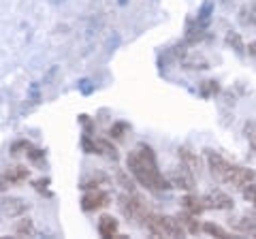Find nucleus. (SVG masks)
I'll return each instance as SVG.
<instances>
[{"label": "nucleus", "mask_w": 256, "mask_h": 239, "mask_svg": "<svg viewBox=\"0 0 256 239\" xmlns=\"http://www.w3.org/2000/svg\"><path fill=\"white\" fill-rule=\"evenodd\" d=\"M126 166H128V171L134 175V180H137L141 186H146L150 190H166V188H171V182L166 178H162V173H160V169H158L154 150H152L150 146H146V143L137 146L130 154L126 156Z\"/></svg>", "instance_id": "nucleus-1"}, {"label": "nucleus", "mask_w": 256, "mask_h": 239, "mask_svg": "<svg viewBox=\"0 0 256 239\" xmlns=\"http://www.w3.org/2000/svg\"><path fill=\"white\" fill-rule=\"evenodd\" d=\"M143 226L154 237H184L186 230L180 224L178 218L173 216H158V214H148V218L143 220Z\"/></svg>", "instance_id": "nucleus-2"}, {"label": "nucleus", "mask_w": 256, "mask_h": 239, "mask_svg": "<svg viewBox=\"0 0 256 239\" xmlns=\"http://www.w3.org/2000/svg\"><path fill=\"white\" fill-rule=\"evenodd\" d=\"M120 210H122L124 214V218L126 220H132V222H137V220H146L148 218V205L143 203V198L139 196H134V194H124V196H120Z\"/></svg>", "instance_id": "nucleus-3"}, {"label": "nucleus", "mask_w": 256, "mask_h": 239, "mask_svg": "<svg viewBox=\"0 0 256 239\" xmlns=\"http://www.w3.org/2000/svg\"><path fill=\"white\" fill-rule=\"evenodd\" d=\"M207 162H210V171H212L214 178L226 184L228 173H230V166H233V164L224 160V158L218 152H207Z\"/></svg>", "instance_id": "nucleus-4"}, {"label": "nucleus", "mask_w": 256, "mask_h": 239, "mask_svg": "<svg viewBox=\"0 0 256 239\" xmlns=\"http://www.w3.org/2000/svg\"><path fill=\"white\" fill-rule=\"evenodd\" d=\"M250 182H256V173L252 169H246V166H237L233 164L230 166V173H228V180H226V184L230 186H235L242 190L244 186H248Z\"/></svg>", "instance_id": "nucleus-5"}, {"label": "nucleus", "mask_w": 256, "mask_h": 239, "mask_svg": "<svg viewBox=\"0 0 256 239\" xmlns=\"http://www.w3.org/2000/svg\"><path fill=\"white\" fill-rule=\"evenodd\" d=\"M205 207H212V210H233V198L222 190H212L203 196Z\"/></svg>", "instance_id": "nucleus-6"}, {"label": "nucleus", "mask_w": 256, "mask_h": 239, "mask_svg": "<svg viewBox=\"0 0 256 239\" xmlns=\"http://www.w3.org/2000/svg\"><path fill=\"white\" fill-rule=\"evenodd\" d=\"M169 182H171V186H178V188H184V190H192L194 188V173L184 164V166H178V169L171 173Z\"/></svg>", "instance_id": "nucleus-7"}, {"label": "nucleus", "mask_w": 256, "mask_h": 239, "mask_svg": "<svg viewBox=\"0 0 256 239\" xmlns=\"http://www.w3.org/2000/svg\"><path fill=\"white\" fill-rule=\"evenodd\" d=\"M107 203H109V194L105 190H96V188L82 198V207L86 212H96V210H100V207H105Z\"/></svg>", "instance_id": "nucleus-8"}, {"label": "nucleus", "mask_w": 256, "mask_h": 239, "mask_svg": "<svg viewBox=\"0 0 256 239\" xmlns=\"http://www.w3.org/2000/svg\"><path fill=\"white\" fill-rule=\"evenodd\" d=\"M233 226L242 235L256 237V214H242V216H237L235 222H233Z\"/></svg>", "instance_id": "nucleus-9"}, {"label": "nucleus", "mask_w": 256, "mask_h": 239, "mask_svg": "<svg viewBox=\"0 0 256 239\" xmlns=\"http://www.w3.org/2000/svg\"><path fill=\"white\" fill-rule=\"evenodd\" d=\"M0 212L9 218H15V216H22L26 212V203L22 198H15V196H9V198H2L0 201Z\"/></svg>", "instance_id": "nucleus-10"}, {"label": "nucleus", "mask_w": 256, "mask_h": 239, "mask_svg": "<svg viewBox=\"0 0 256 239\" xmlns=\"http://www.w3.org/2000/svg\"><path fill=\"white\" fill-rule=\"evenodd\" d=\"M182 207H184V212L192 214V216H198V214H203L207 210L205 203H203V196H194V194L184 196L182 198Z\"/></svg>", "instance_id": "nucleus-11"}, {"label": "nucleus", "mask_w": 256, "mask_h": 239, "mask_svg": "<svg viewBox=\"0 0 256 239\" xmlns=\"http://www.w3.org/2000/svg\"><path fill=\"white\" fill-rule=\"evenodd\" d=\"M180 158L184 160V164L188 166V169L192 171V173H201V169H203V164H201V158H198L192 150H188V148H180Z\"/></svg>", "instance_id": "nucleus-12"}, {"label": "nucleus", "mask_w": 256, "mask_h": 239, "mask_svg": "<svg viewBox=\"0 0 256 239\" xmlns=\"http://www.w3.org/2000/svg\"><path fill=\"white\" fill-rule=\"evenodd\" d=\"M98 233L100 237H118V220L111 216H102L98 220Z\"/></svg>", "instance_id": "nucleus-13"}, {"label": "nucleus", "mask_w": 256, "mask_h": 239, "mask_svg": "<svg viewBox=\"0 0 256 239\" xmlns=\"http://www.w3.org/2000/svg\"><path fill=\"white\" fill-rule=\"evenodd\" d=\"M180 220V224L184 226V230H186V233H198V224H196V216H192V214H188V212H184V214H178V216H175Z\"/></svg>", "instance_id": "nucleus-14"}, {"label": "nucleus", "mask_w": 256, "mask_h": 239, "mask_svg": "<svg viewBox=\"0 0 256 239\" xmlns=\"http://www.w3.org/2000/svg\"><path fill=\"white\" fill-rule=\"evenodd\" d=\"M6 180H9V184H20L28 178V169L26 166H9V169L4 171Z\"/></svg>", "instance_id": "nucleus-15"}, {"label": "nucleus", "mask_w": 256, "mask_h": 239, "mask_svg": "<svg viewBox=\"0 0 256 239\" xmlns=\"http://www.w3.org/2000/svg\"><path fill=\"white\" fill-rule=\"evenodd\" d=\"M203 230L207 235H214V237H222V239H226L228 237V233L224 230L222 226H218V224H212V222H207V224H203Z\"/></svg>", "instance_id": "nucleus-16"}, {"label": "nucleus", "mask_w": 256, "mask_h": 239, "mask_svg": "<svg viewBox=\"0 0 256 239\" xmlns=\"http://www.w3.org/2000/svg\"><path fill=\"white\" fill-rule=\"evenodd\" d=\"M242 194H244V198L248 203H254V207H256V182H250L248 186H244Z\"/></svg>", "instance_id": "nucleus-17"}, {"label": "nucleus", "mask_w": 256, "mask_h": 239, "mask_svg": "<svg viewBox=\"0 0 256 239\" xmlns=\"http://www.w3.org/2000/svg\"><path fill=\"white\" fill-rule=\"evenodd\" d=\"M15 233H18V235H32V233H34L32 220H28V218L20 220V224H18V228H15Z\"/></svg>", "instance_id": "nucleus-18"}, {"label": "nucleus", "mask_w": 256, "mask_h": 239, "mask_svg": "<svg viewBox=\"0 0 256 239\" xmlns=\"http://www.w3.org/2000/svg\"><path fill=\"white\" fill-rule=\"evenodd\" d=\"M226 41H228V45H233V47H235V50H237V54H242V52H244L242 36H239L237 32H228V34H226Z\"/></svg>", "instance_id": "nucleus-19"}, {"label": "nucleus", "mask_w": 256, "mask_h": 239, "mask_svg": "<svg viewBox=\"0 0 256 239\" xmlns=\"http://www.w3.org/2000/svg\"><path fill=\"white\" fill-rule=\"evenodd\" d=\"M244 130H246L248 141H250V143H252V148L256 150V124H254V122H248Z\"/></svg>", "instance_id": "nucleus-20"}, {"label": "nucleus", "mask_w": 256, "mask_h": 239, "mask_svg": "<svg viewBox=\"0 0 256 239\" xmlns=\"http://www.w3.org/2000/svg\"><path fill=\"white\" fill-rule=\"evenodd\" d=\"M220 90V86L216 82H203V88H201V94L203 96H212V94H216Z\"/></svg>", "instance_id": "nucleus-21"}, {"label": "nucleus", "mask_w": 256, "mask_h": 239, "mask_svg": "<svg viewBox=\"0 0 256 239\" xmlns=\"http://www.w3.org/2000/svg\"><path fill=\"white\" fill-rule=\"evenodd\" d=\"M126 128H128V126H126L124 122H118V124L111 126L109 132H111V137H118V139H120V137H124V130H126Z\"/></svg>", "instance_id": "nucleus-22"}, {"label": "nucleus", "mask_w": 256, "mask_h": 239, "mask_svg": "<svg viewBox=\"0 0 256 239\" xmlns=\"http://www.w3.org/2000/svg\"><path fill=\"white\" fill-rule=\"evenodd\" d=\"M212 6H214L212 2H205V4H203V9H201V22H203V24L207 22V18H210V11H212Z\"/></svg>", "instance_id": "nucleus-23"}, {"label": "nucleus", "mask_w": 256, "mask_h": 239, "mask_svg": "<svg viewBox=\"0 0 256 239\" xmlns=\"http://www.w3.org/2000/svg\"><path fill=\"white\" fill-rule=\"evenodd\" d=\"M248 54L254 56V58H256V41H252L250 45H248Z\"/></svg>", "instance_id": "nucleus-24"}]
</instances>
